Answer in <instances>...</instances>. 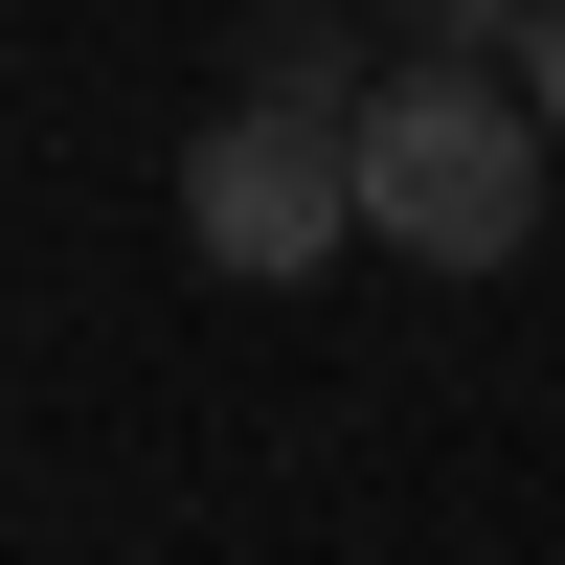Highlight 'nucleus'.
I'll list each match as a JSON object with an SVG mask.
<instances>
[{
	"instance_id": "3",
	"label": "nucleus",
	"mask_w": 565,
	"mask_h": 565,
	"mask_svg": "<svg viewBox=\"0 0 565 565\" xmlns=\"http://www.w3.org/2000/svg\"><path fill=\"white\" fill-rule=\"evenodd\" d=\"M226 68H249V90H295V114H362V90H385V68H362V0H271Z\"/></svg>"
},
{
	"instance_id": "1",
	"label": "nucleus",
	"mask_w": 565,
	"mask_h": 565,
	"mask_svg": "<svg viewBox=\"0 0 565 565\" xmlns=\"http://www.w3.org/2000/svg\"><path fill=\"white\" fill-rule=\"evenodd\" d=\"M543 90H498V68H385L362 90V249H430V271H498V249H543Z\"/></svg>"
},
{
	"instance_id": "4",
	"label": "nucleus",
	"mask_w": 565,
	"mask_h": 565,
	"mask_svg": "<svg viewBox=\"0 0 565 565\" xmlns=\"http://www.w3.org/2000/svg\"><path fill=\"white\" fill-rule=\"evenodd\" d=\"M521 23L543 0H430V68H521Z\"/></svg>"
},
{
	"instance_id": "5",
	"label": "nucleus",
	"mask_w": 565,
	"mask_h": 565,
	"mask_svg": "<svg viewBox=\"0 0 565 565\" xmlns=\"http://www.w3.org/2000/svg\"><path fill=\"white\" fill-rule=\"evenodd\" d=\"M521 90H543V136H565V0H543V23H521Z\"/></svg>"
},
{
	"instance_id": "2",
	"label": "nucleus",
	"mask_w": 565,
	"mask_h": 565,
	"mask_svg": "<svg viewBox=\"0 0 565 565\" xmlns=\"http://www.w3.org/2000/svg\"><path fill=\"white\" fill-rule=\"evenodd\" d=\"M181 249L249 271V295H295V271L362 249V114H295V90H226L204 136H181Z\"/></svg>"
}]
</instances>
